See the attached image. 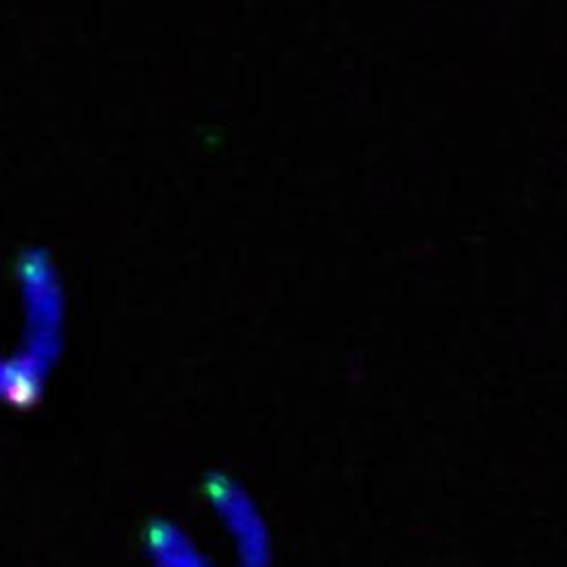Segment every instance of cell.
Wrapping results in <instances>:
<instances>
[{
    "mask_svg": "<svg viewBox=\"0 0 567 567\" xmlns=\"http://www.w3.org/2000/svg\"><path fill=\"white\" fill-rule=\"evenodd\" d=\"M13 329L0 336V399H33L51 375L64 336V291L40 252L20 257L13 275Z\"/></svg>",
    "mask_w": 567,
    "mask_h": 567,
    "instance_id": "cell-1",
    "label": "cell"
}]
</instances>
